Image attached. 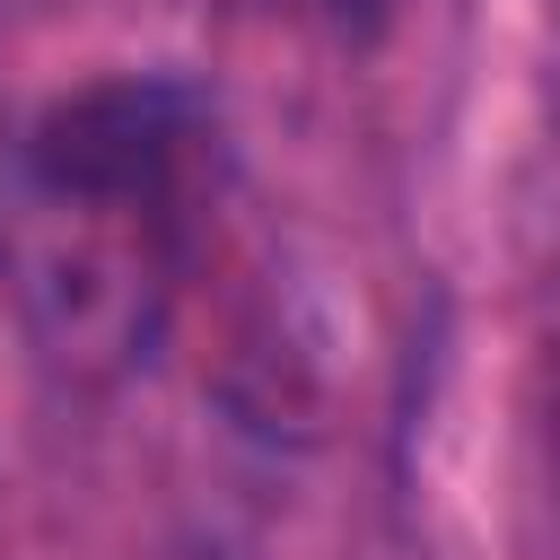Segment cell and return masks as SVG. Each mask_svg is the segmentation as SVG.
Listing matches in <instances>:
<instances>
[{"label": "cell", "mask_w": 560, "mask_h": 560, "mask_svg": "<svg viewBox=\"0 0 560 560\" xmlns=\"http://www.w3.org/2000/svg\"><path fill=\"white\" fill-rule=\"evenodd\" d=\"M201 96L175 79H88L44 96L0 149V298L70 385L131 376L184 289Z\"/></svg>", "instance_id": "6da1fadb"}, {"label": "cell", "mask_w": 560, "mask_h": 560, "mask_svg": "<svg viewBox=\"0 0 560 560\" xmlns=\"http://www.w3.org/2000/svg\"><path fill=\"white\" fill-rule=\"evenodd\" d=\"M262 9H289V18H306V26H324V35H368L385 0H262Z\"/></svg>", "instance_id": "7a4b0ae2"}]
</instances>
